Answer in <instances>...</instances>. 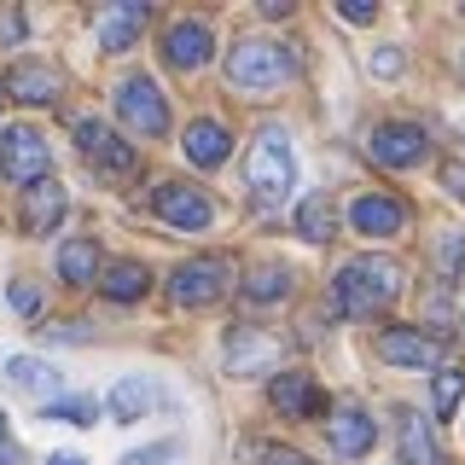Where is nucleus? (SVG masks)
Masks as SVG:
<instances>
[{
    "instance_id": "obj_14",
    "label": "nucleus",
    "mask_w": 465,
    "mask_h": 465,
    "mask_svg": "<svg viewBox=\"0 0 465 465\" xmlns=\"http://www.w3.org/2000/svg\"><path fill=\"white\" fill-rule=\"evenodd\" d=\"M76 145L87 152V163H99L105 174H134V145H123L111 134V128H99V123H76Z\"/></svg>"
},
{
    "instance_id": "obj_27",
    "label": "nucleus",
    "mask_w": 465,
    "mask_h": 465,
    "mask_svg": "<svg viewBox=\"0 0 465 465\" xmlns=\"http://www.w3.org/2000/svg\"><path fill=\"white\" fill-rule=\"evenodd\" d=\"M465 401V367H436V413H454Z\"/></svg>"
},
{
    "instance_id": "obj_22",
    "label": "nucleus",
    "mask_w": 465,
    "mask_h": 465,
    "mask_svg": "<svg viewBox=\"0 0 465 465\" xmlns=\"http://www.w3.org/2000/svg\"><path fill=\"white\" fill-rule=\"evenodd\" d=\"M401 460H407V465H442L430 425H425L419 413H407V407H401Z\"/></svg>"
},
{
    "instance_id": "obj_23",
    "label": "nucleus",
    "mask_w": 465,
    "mask_h": 465,
    "mask_svg": "<svg viewBox=\"0 0 465 465\" xmlns=\"http://www.w3.org/2000/svg\"><path fill=\"white\" fill-rule=\"evenodd\" d=\"M244 297H251V302H285L291 297V268H280V262L251 268V273H244Z\"/></svg>"
},
{
    "instance_id": "obj_35",
    "label": "nucleus",
    "mask_w": 465,
    "mask_h": 465,
    "mask_svg": "<svg viewBox=\"0 0 465 465\" xmlns=\"http://www.w3.org/2000/svg\"><path fill=\"white\" fill-rule=\"evenodd\" d=\"M174 448L163 442V448H140V454H128V465H157V460H169Z\"/></svg>"
},
{
    "instance_id": "obj_31",
    "label": "nucleus",
    "mask_w": 465,
    "mask_h": 465,
    "mask_svg": "<svg viewBox=\"0 0 465 465\" xmlns=\"http://www.w3.org/2000/svg\"><path fill=\"white\" fill-rule=\"evenodd\" d=\"M6 302L18 309L24 320H35L41 314V291H29V285H6Z\"/></svg>"
},
{
    "instance_id": "obj_9",
    "label": "nucleus",
    "mask_w": 465,
    "mask_h": 465,
    "mask_svg": "<svg viewBox=\"0 0 465 465\" xmlns=\"http://www.w3.org/2000/svg\"><path fill=\"white\" fill-rule=\"evenodd\" d=\"M152 210L163 215L169 227H186V232H203V227H210V198H203L198 186H186V181H163L152 193Z\"/></svg>"
},
{
    "instance_id": "obj_18",
    "label": "nucleus",
    "mask_w": 465,
    "mask_h": 465,
    "mask_svg": "<svg viewBox=\"0 0 465 465\" xmlns=\"http://www.w3.org/2000/svg\"><path fill=\"white\" fill-rule=\"evenodd\" d=\"M227 152H232V134L215 123V116H198V123L186 128V157H193L198 169H222Z\"/></svg>"
},
{
    "instance_id": "obj_39",
    "label": "nucleus",
    "mask_w": 465,
    "mask_h": 465,
    "mask_svg": "<svg viewBox=\"0 0 465 465\" xmlns=\"http://www.w3.org/2000/svg\"><path fill=\"white\" fill-rule=\"evenodd\" d=\"M460 76H465V53H460Z\"/></svg>"
},
{
    "instance_id": "obj_37",
    "label": "nucleus",
    "mask_w": 465,
    "mask_h": 465,
    "mask_svg": "<svg viewBox=\"0 0 465 465\" xmlns=\"http://www.w3.org/2000/svg\"><path fill=\"white\" fill-rule=\"evenodd\" d=\"M256 12H262V18H291V0H262Z\"/></svg>"
},
{
    "instance_id": "obj_29",
    "label": "nucleus",
    "mask_w": 465,
    "mask_h": 465,
    "mask_svg": "<svg viewBox=\"0 0 465 465\" xmlns=\"http://www.w3.org/2000/svg\"><path fill=\"white\" fill-rule=\"evenodd\" d=\"M94 396H70V401H53L47 407V419H64V425H94Z\"/></svg>"
},
{
    "instance_id": "obj_17",
    "label": "nucleus",
    "mask_w": 465,
    "mask_h": 465,
    "mask_svg": "<svg viewBox=\"0 0 465 465\" xmlns=\"http://www.w3.org/2000/svg\"><path fill=\"white\" fill-rule=\"evenodd\" d=\"M6 384L24 390V396H35L41 407L58 401V372L47 367V361H35V355H12V361H6Z\"/></svg>"
},
{
    "instance_id": "obj_6",
    "label": "nucleus",
    "mask_w": 465,
    "mask_h": 465,
    "mask_svg": "<svg viewBox=\"0 0 465 465\" xmlns=\"http://www.w3.org/2000/svg\"><path fill=\"white\" fill-rule=\"evenodd\" d=\"M222 291H227V262L222 256H193V262H181L174 280H169V297L181 302V309H203V302H215Z\"/></svg>"
},
{
    "instance_id": "obj_2",
    "label": "nucleus",
    "mask_w": 465,
    "mask_h": 465,
    "mask_svg": "<svg viewBox=\"0 0 465 465\" xmlns=\"http://www.w3.org/2000/svg\"><path fill=\"white\" fill-rule=\"evenodd\" d=\"M297 76V47L285 41H239L227 53V82L251 87V94H268V87H285Z\"/></svg>"
},
{
    "instance_id": "obj_20",
    "label": "nucleus",
    "mask_w": 465,
    "mask_h": 465,
    "mask_svg": "<svg viewBox=\"0 0 465 465\" xmlns=\"http://www.w3.org/2000/svg\"><path fill=\"white\" fill-rule=\"evenodd\" d=\"M64 186H58V181H35V186H29V193H24V227L29 232H53L58 222H64Z\"/></svg>"
},
{
    "instance_id": "obj_8",
    "label": "nucleus",
    "mask_w": 465,
    "mask_h": 465,
    "mask_svg": "<svg viewBox=\"0 0 465 465\" xmlns=\"http://www.w3.org/2000/svg\"><path fill=\"white\" fill-rule=\"evenodd\" d=\"M425 152H430V140L419 123L372 128V163H384V169H413V163H425Z\"/></svg>"
},
{
    "instance_id": "obj_3",
    "label": "nucleus",
    "mask_w": 465,
    "mask_h": 465,
    "mask_svg": "<svg viewBox=\"0 0 465 465\" xmlns=\"http://www.w3.org/2000/svg\"><path fill=\"white\" fill-rule=\"evenodd\" d=\"M251 193L268 203H285L291 198V186H297V157H291V140H285V128H262L256 145H251Z\"/></svg>"
},
{
    "instance_id": "obj_4",
    "label": "nucleus",
    "mask_w": 465,
    "mask_h": 465,
    "mask_svg": "<svg viewBox=\"0 0 465 465\" xmlns=\"http://www.w3.org/2000/svg\"><path fill=\"white\" fill-rule=\"evenodd\" d=\"M0 174L18 186L47 181V140L35 128H0Z\"/></svg>"
},
{
    "instance_id": "obj_13",
    "label": "nucleus",
    "mask_w": 465,
    "mask_h": 465,
    "mask_svg": "<svg viewBox=\"0 0 465 465\" xmlns=\"http://www.w3.org/2000/svg\"><path fill=\"white\" fill-rule=\"evenodd\" d=\"M268 401L280 407V413H291V419H314V413H331L326 390H320L314 378H302V372H280V378H268Z\"/></svg>"
},
{
    "instance_id": "obj_10",
    "label": "nucleus",
    "mask_w": 465,
    "mask_h": 465,
    "mask_svg": "<svg viewBox=\"0 0 465 465\" xmlns=\"http://www.w3.org/2000/svg\"><path fill=\"white\" fill-rule=\"evenodd\" d=\"M18 105H53L58 94H64V70L47 64V58H24V64H12V76L0 82Z\"/></svg>"
},
{
    "instance_id": "obj_30",
    "label": "nucleus",
    "mask_w": 465,
    "mask_h": 465,
    "mask_svg": "<svg viewBox=\"0 0 465 465\" xmlns=\"http://www.w3.org/2000/svg\"><path fill=\"white\" fill-rule=\"evenodd\" d=\"M256 460H262V465H314L309 454H297V448H285V442H262Z\"/></svg>"
},
{
    "instance_id": "obj_16",
    "label": "nucleus",
    "mask_w": 465,
    "mask_h": 465,
    "mask_svg": "<svg viewBox=\"0 0 465 465\" xmlns=\"http://www.w3.org/2000/svg\"><path fill=\"white\" fill-rule=\"evenodd\" d=\"M349 222H355V232H367V239H390V232H401V227H407V210H401L396 198L367 193V198L349 203Z\"/></svg>"
},
{
    "instance_id": "obj_7",
    "label": "nucleus",
    "mask_w": 465,
    "mask_h": 465,
    "mask_svg": "<svg viewBox=\"0 0 465 465\" xmlns=\"http://www.w3.org/2000/svg\"><path fill=\"white\" fill-rule=\"evenodd\" d=\"M105 407H111L116 425H140L145 413H163V407H174V396L157 384V378H116Z\"/></svg>"
},
{
    "instance_id": "obj_33",
    "label": "nucleus",
    "mask_w": 465,
    "mask_h": 465,
    "mask_svg": "<svg viewBox=\"0 0 465 465\" xmlns=\"http://www.w3.org/2000/svg\"><path fill=\"white\" fill-rule=\"evenodd\" d=\"M372 76H384V82L401 76V47H378L372 53Z\"/></svg>"
},
{
    "instance_id": "obj_25",
    "label": "nucleus",
    "mask_w": 465,
    "mask_h": 465,
    "mask_svg": "<svg viewBox=\"0 0 465 465\" xmlns=\"http://www.w3.org/2000/svg\"><path fill=\"white\" fill-rule=\"evenodd\" d=\"M145 285H152L145 262H111L105 268V297L111 302H134V297H145Z\"/></svg>"
},
{
    "instance_id": "obj_40",
    "label": "nucleus",
    "mask_w": 465,
    "mask_h": 465,
    "mask_svg": "<svg viewBox=\"0 0 465 465\" xmlns=\"http://www.w3.org/2000/svg\"><path fill=\"white\" fill-rule=\"evenodd\" d=\"M460 134H465V111H460Z\"/></svg>"
},
{
    "instance_id": "obj_11",
    "label": "nucleus",
    "mask_w": 465,
    "mask_h": 465,
    "mask_svg": "<svg viewBox=\"0 0 465 465\" xmlns=\"http://www.w3.org/2000/svg\"><path fill=\"white\" fill-rule=\"evenodd\" d=\"M280 361V343L268 331H251V326H232L227 331V349H222V367L232 378H251V372H268Z\"/></svg>"
},
{
    "instance_id": "obj_24",
    "label": "nucleus",
    "mask_w": 465,
    "mask_h": 465,
    "mask_svg": "<svg viewBox=\"0 0 465 465\" xmlns=\"http://www.w3.org/2000/svg\"><path fill=\"white\" fill-rule=\"evenodd\" d=\"M58 273H64L70 285H94V273H99V244H94V239H70L64 251H58Z\"/></svg>"
},
{
    "instance_id": "obj_26",
    "label": "nucleus",
    "mask_w": 465,
    "mask_h": 465,
    "mask_svg": "<svg viewBox=\"0 0 465 465\" xmlns=\"http://www.w3.org/2000/svg\"><path fill=\"white\" fill-rule=\"evenodd\" d=\"M297 227H302V239H309V244H326L331 239V227H338V215H331V198H309V203H302V210H297Z\"/></svg>"
},
{
    "instance_id": "obj_5",
    "label": "nucleus",
    "mask_w": 465,
    "mask_h": 465,
    "mask_svg": "<svg viewBox=\"0 0 465 465\" xmlns=\"http://www.w3.org/2000/svg\"><path fill=\"white\" fill-rule=\"evenodd\" d=\"M116 116H123L134 134H163L169 128V105H163V94H157L152 76H128L116 87Z\"/></svg>"
},
{
    "instance_id": "obj_1",
    "label": "nucleus",
    "mask_w": 465,
    "mask_h": 465,
    "mask_svg": "<svg viewBox=\"0 0 465 465\" xmlns=\"http://www.w3.org/2000/svg\"><path fill=\"white\" fill-rule=\"evenodd\" d=\"M401 285H407V273L396 256H361L338 273L331 297H338V314H349V320H378L401 297Z\"/></svg>"
},
{
    "instance_id": "obj_38",
    "label": "nucleus",
    "mask_w": 465,
    "mask_h": 465,
    "mask_svg": "<svg viewBox=\"0 0 465 465\" xmlns=\"http://www.w3.org/2000/svg\"><path fill=\"white\" fill-rule=\"evenodd\" d=\"M47 465H87V460H76V454H53Z\"/></svg>"
},
{
    "instance_id": "obj_19",
    "label": "nucleus",
    "mask_w": 465,
    "mask_h": 465,
    "mask_svg": "<svg viewBox=\"0 0 465 465\" xmlns=\"http://www.w3.org/2000/svg\"><path fill=\"white\" fill-rule=\"evenodd\" d=\"M140 29H145V6H134V0H128V6H99L94 35H99V47H105V53H123Z\"/></svg>"
},
{
    "instance_id": "obj_15",
    "label": "nucleus",
    "mask_w": 465,
    "mask_h": 465,
    "mask_svg": "<svg viewBox=\"0 0 465 465\" xmlns=\"http://www.w3.org/2000/svg\"><path fill=\"white\" fill-rule=\"evenodd\" d=\"M326 436H331V448H338L343 460H361V454H367V448L378 442V430H372V413H367V407H331Z\"/></svg>"
},
{
    "instance_id": "obj_28",
    "label": "nucleus",
    "mask_w": 465,
    "mask_h": 465,
    "mask_svg": "<svg viewBox=\"0 0 465 465\" xmlns=\"http://www.w3.org/2000/svg\"><path fill=\"white\" fill-rule=\"evenodd\" d=\"M465 268V232H436V273Z\"/></svg>"
},
{
    "instance_id": "obj_21",
    "label": "nucleus",
    "mask_w": 465,
    "mask_h": 465,
    "mask_svg": "<svg viewBox=\"0 0 465 465\" xmlns=\"http://www.w3.org/2000/svg\"><path fill=\"white\" fill-rule=\"evenodd\" d=\"M210 53H215V41H210V29H203V24H174L169 35H163V58H169V64H181V70H198Z\"/></svg>"
},
{
    "instance_id": "obj_12",
    "label": "nucleus",
    "mask_w": 465,
    "mask_h": 465,
    "mask_svg": "<svg viewBox=\"0 0 465 465\" xmlns=\"http://www.w3.org/2000/svg\"><path fill=\"white\" fill-rule=\"evenodd\" d=\"M378 355H384L390 367H448L442 343L425 338V331H413V326H384L378 331Z\"/></svg>"
},
{
    "instance_id": "obj_34",
    "label": "nucleus",
    "mask_w": 465,
    "mask_h": 465,
    "mask_svg": "<svg viewBox=\"0 0 465 465\" xmlns=\"http://www.w3.org/2000/svg\"><path fill=\"white\" fill-rule=\"evenodd\" d=\"M0 465H24L18 460V442H12V430H6V413H0Z\"/></svg>"
},
{
    "instance_id": "obj_36",
    "label": "nucleus",
    "mask_w": 465,
    "mask_h": 465,
    "mask_svg": "<svg viewBox=\"0 0 465 465\" xmlns=\"http://www.w3.org/2000/svg\"><path fill=\"white\" fill-rule=\"evenodd\" d=\"M442 186H448V193H460V198H465V163H448V169H442Z\"/></svg>"
},
{
    "instance_id": "obj_32",
    "label": "nucleus",
    "mask_w": 465,
    "mask_h": 465,
    "mask_svg": "<svg viewBox=\"0 0 465 465\" xmlns=\"http://www.w3.org/2000/svg\"><path fill=\"white\" fill-rule=\"evenodd\" d=\"M338 12H343V24H372L378 0H338Z\"/></svg>"
}]
</instances>
